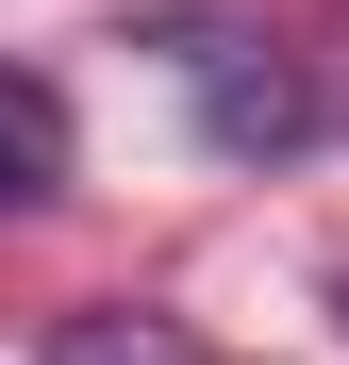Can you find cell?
Listing matches in <instances>:
<instances>
[{"label": "cell", "instance_id": "cell-2", "mask_svg": "<svg viewBox=\"0 0 349 365\" xmlns=\"http://www.w3.org/2000/svg\"><path fill=\"white\" fill-rule=\"evenodd\" d=\"M34 365H200L166 316H133V299H100V316H50V349Z\"/></svg>", "mask_w": 349, "mask_h": 365}, {"label": "cell", "instance_id": "cell-4", "mask_svg": "<svg viewBox=\"0 0 349 365\" xmlns=\"http://www.w3.org/2000/svg\"><path fill=\"white\" fill-rule=\"evenodd\" d=\"M333 316H349V282H333Z\"/></svg>", "mask_w": 349, "mask_h": 365}, {"label": "cell", "instance_id": "cell-1", "mask_svg": "<svg viewBox=\"0 0 349 365\" xmlns=\"http://www.w3.org/2000/svg\"><path fill=\"white\" fill-rule=\"evenodd\" d=\"M200 150L216 166H283V150H316V83H300V50H266V34H200Z\"/></svg>", "mask_w": 349, "mask_h": 365}, {"label": "cell", "instance_id": "cell-3", "mask_svg": "<svg viewBox=\"0 0 349 365\" xmlns=\"http://www.w3.org/2000/svg\"><path fill=\"white\" fill-rule=\"evenodd\" d=\"M0 116H17V200H67V83L17 67V83H0Z\"/></svg>", "mask_w": 349, "mask_h": 365}]
</instances>
